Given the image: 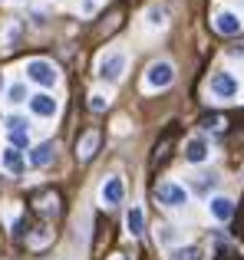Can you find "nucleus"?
Instances as JSON below:
<instances>
[{
	"instance_id": "obj_1",
	"label": "nucleus",
	"mask_w": 244,
	"mask_h": 260,
	"mask_svg": "<svg viewBox=\"0 0 244 260\" xmlns=\"http://www.w3.org/2000/svg\"><path fill=\"white\" fill-rule=\"evenodd\" d=\"M155 201H159L162 208H181V204L188 201V191L175 181H162L159 188H155Z\"/></svg>"
},
{
	"instance_id": "obj_2",
	"label": "nucleus",
	"mask_w": 244,
	"mask_h": 260,
	"mask_svg": "<svg viewBox=\"0 0 244 260\" xmlns=\"http://www.w3.org/2000/svg\"><path fill=\"white\" fill-rule=\"evenodd\" d=\"M26 79H33L40 86H53L56 83V66L50 59H30L26 63Z\"/></svg>"
},
{
	"instance_id": "obj_3",
	"label": "nucleus",
	"mask_w": 244,
	"mask_h": 260,
	"mask_svg": "<svg viewBox=\"0 0 244 260\" xmlns=\"http://www.w3.org/2000/svg\"><path fill=\"white\" fill-rule=\"evenodd\" d=\"M172 79H175V66L172 63H152L148 66V73H145V86L148 89H165V86H172Z\"/></svg>"
},
{
	"instance_id": "obj_4",
	"label": "nucleus",
	"mask_w": 244,
	"mask_h": 260,
	"mask_svg": "<svg viewBox=\"0 0 244 260\" xmlns=\"http://www.w3.org/2000/svg\"><path fill=\"white\" fill-rule=\"evenodd\" d=\"M122 73H126V53H109V56H103V63H99V76H103L106 83H119Z\"/></svg>"
},
{
	"instance_id": "obj_5",
	"label": "nucleus",
	"mask_w": 244,
	"mask_h": 260,
	"mask_svg": "<svg viewBox=\"0 0 244 260\" xmlns=\"http://www.w3.org/2000/svg\"><path fill=\"white\" fill-rule=\"evenodd\" d=\"M211 92L218 95V99H231V95L238 92V79H234L231 73H215L211 76Z\"/></svg>"
},
{
	"instance_id": "obj_6",
	"label": "nucleus",
	"mask_w": 244,
	"mask_h": 260,
	"mask_svg": "<svg viewBox=\"0 0 244 260\" xmlns=\"http://www.w3.org/2000/svg\"><path fill=\"white\" fill-rule=\"evenodd\" d=\"M241 26H244V20L238 17V13H231V10H225V13H218V17H215V30L225 33V37L241 33Z\"/></svg>"
},
{
	"instance_id": "obj_7",
	"label": "nucleus",
	"mask_w": 244,
	"mask_h": 260,
	"mask_svg": "<svg viewBox=\"0 0 244 260\" xmlns=\"http://www.w3.org/2000/svg\"><path fill=\"white\" fill-rule=\"evenodd\" d=\"M96 148H99V132H96V128H89V132L79 139V145H76V158L79 161H89L93 155H96Z\"/></svg>"
},
{
	"instance_id": "obj_8",
	"label": "nucleus",
	"mask_w": 244,
	"mask_h": 260,
	"mask_svg": "<svg viewBox=\"0 0 244 260\" xmlns=\"http://www.w3.org/2000/svg\"><path fill=\"white\" fill-rule=\"evenodd\" d=\"M33 204H37L40 214H59V194L56 191H40V194H33Z\"/></svg>"
},
{
	"instance_id": "obj_9",
	"label": "nucleus",
	"mask_w": 244,
	"mask_h": 260,
	"mask_svg": "<svg viewBox=\"0 0 244 260\" xmlns=\"http://www.w3.org/2000/svg\"><path fill=\"white\" fill-rule=\"evenodd\" d=\"M30 109L37 115H43V119H50V115H56V99L46 95V92H40V95H33V99H30Z\"/></svg>"
},
{
	"instance_id": "obj_10",
	"label": "nucleus",
	"mask_w": 244,
	"mask_h": 260,
	"mask_svg": "<svg viewBox=\"0 0 244 260\" xmlns=\"http://www.w3.org/2000/svg\"><path fill=\"white\" fill-rule=\"evenodd\" d=\"M53 155H56V145L53 142H43V145H37L30 152V165H37V168H46L53 161Z\"/></svg>"
},
{
	"instance_id": "obj_11",
	"label": "nucleus",
	"mask_w": 244,
	"mask_h": 260,
	"mask_svg": "<svg viewBox=\"0 0 244 260\" xmlns=\"http://www.w3.org/2000/svg\"><path fill=\"white\" fill-rule=\"evenodd\" d=\"M122 194H126V184H122V178H106V184H103V201H106V204H119Z\"/></svg>"
},
{
	"instance_id": "obj_12",
	"label": "nucleus",
	"mask_w": 244,
	"mask_h": 260,
	"mask_svg": "<svg viewBox=\"0 0 244 260\" xmlns=\"http://www.w3.org/2000/svg\"><path fill=\"white\" fill-rule=\"evenodd\" d=\"M0 165H4L10 175H23V168H26L17 148H4V152H0Z\"/></svg>"
},
{
	"instance_id": "obj_13",
	"label": "nucleus",
	"mask_w": 244,
	"mask_h": 260,
	"mask_svg": "<svg viewBox=\"0 0 244 260\" xmlns=\"http://www.w3.org/2000/svg\"><path fill=\"white\" fill-rule=\"evenodd\" d=\"M185 158H188V161H205V158H208V142H205V139H188Z\"/></svg>"
},
{
	"instance_id": "obj_14",
	"label": "nucleus",
	"mask_w": 244,
	"mask_h": 260,
	"mask_svg": "<svg viewBox=\"0 0 244 260\" xmlns=\"http://www.w3.org/2000/svg\"><path fill=\"white\" fill-rule=\"evenodd\" d=\"M208 208H211V214L218 217V221H231V217H234V204L228 201V198H211Z\"/></svg>"
},
{
	"instance_id": "obj_15",
	"label": "nucleus",
	"mask_w": 244,
	"mask_h": 260,
	"mask_svg": "<svg viewBox=\"0 0 244 260\" xmlns=\"http://www.w3.org/2000/svg\"><path fill=\"white\" fill-rule=\"evenodd\" d=\"M168 13H172V7H168V4H155V7H148L145 20H148L152 26H165V23H168Z\"/></svg>"
},
{
	"instance_id": "obj_16",
	"label": "nucleus",
	"mask_w": 244,
	"mask_h": 260,
	"mask_svg": "<svg viewBox=\"0 0 244 260\" xmlns=\"http://www.w3.org/2000/svg\"><path fill=\"white\" fill-rule=\"evenodd\" d=\"M172 139H175V132H165V135H162V142L155 145V152H152V168H159L162 161L168 158V148H172Z\"/></svg>"
},
{
	"instance_id": "obj_17",
	"label": "nucleus",
	"mask_w": 244,
	"mask_h": 260,
	"mask_svg": "<svg viewBox=\"0 0 244 260\" xmlns=\"http://www.w3.org/2000/svg\"><path fill=\"white\" fill-rule=\"evenodd\" d=\"M215 184H218V175H215V172H211V175H208V172H205V175H195V181H192V188H195V191H198V194H208V191H211V188H215Z\"/></svg>"
},
{
	"instance_id": "obj_18",
	"label": "nucleus",
	"mask_w": 244,
	"mask_h": 260,
	"mask_svg": "<svg viewBox=\"0 0 244 260\" xmlns=\"http://www.w3.org/2000/svg\"><path fill=\"white\" fill-rule=\"evenodd\" d=\"M126 224H129V231H132V234L139 237L142 231H145V214H142V208H132V211H129Z\"/></svg>"
},
{
	"instance_id": "obj_19",
	"label": "nucleus",
	"mask_w": 244,
	"mask_h": 260,
	"mask_svg": "<svg viewBox=\"0 0 244 260\" xmlns=\"http://www.w3.org/2000/svg\"><path fill=\"white\" fill-rule=\"evenodd\" d=\"M201 125L208 128V132H225V115H205V119H201Z\"/></svg>"
},
{
	"instance_id": "obj_20",
	"label": "nucleus",
	"mask_w": 244,
	"mask_h": 260,
	"mask_svg": "<svg viewBox=\"0 0 244 260\" xmlns=\"http://www.w3.org/2000/svg\"><path fill=\"white\" fill-rule=\"evenodd\" d=\"M168 260H201V250L198 247H178V250H172Z\"/></svg>"
},
{
	"instance_id": "obj_21",
	"label": "nucleus",
	"mask_w": 244,
	"mask_h": 260,
	"mask_svg": "<svg viewBox=\"0 0 244 260\" xmlns=\"http://www.w3.org/2000/svg\"><path fill=\"white\" fill-rule=\"evenodd\" d=\"M10 142H13V148H26V145H30L26 128H13V132H10Z\"/></svg>"
},
{
	"instance_id": "obj_22",
	"label": "nucleus",
	"mask_w": 244,
	"mask_h": 260,
	"mask_svg": "<svg viewBox=\"0 0 244 260\" xmlns=\"http://www.w3.org/2000/svg\"><path fill=\"white\" fill-rule=\"evenodd\" d=\"M106 106H109V99H106V95H99V92L89 95V109H93V112H103Z\"/></svg>"
},
{
	"instance_id": "obj_23",
	"label": "nucleus",
	"mask_w": 244,
	"mask_h": 260,
	"mask_svg": "<svg viewBox=\"0 0 244 260\" xmlns=\"http://www.w3.org/2000/svg\"><path fill=\"white\" fill-rule=\"evenodd\" d=\"M175 237H178V234H175L172 228H159V241L165 244V247H168V244H175Z\"/></svg>"
},
{
	"instance_id": "obj_24",
	"label": "nucleus",
	"mask_w": 244,
	"mask_h": 260,
	"mask_svg": "<svg viewBox=\"0 0 244 260\" xmlns=\"http://www.w3.org/2000/svg\"><path fill=\"white\" fill-rule=\"evenodd\" d=\"M23 95H26V86H20V83L10 86V102H23Z\"/></svg>"
},
{
	"instance_id": "obj_25",
	"label": "nucleus",
	"mask_w": 244,
	"mask_h": 260,
	"mask_svg": "<svg viewBox=\"0 0 244 260\" xmlns=\"http://www.w3.org/2000/svg\"><path fill=\"white\" fill-rule=\"evenodd\" d=\"M116 260H126V257H116Z\"/></svg>"
}]
</instances>
